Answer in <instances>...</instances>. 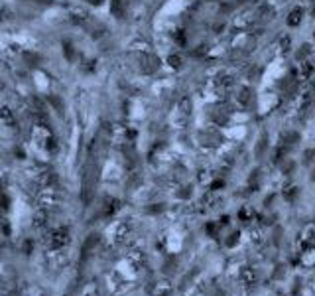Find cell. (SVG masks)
<instances>
[{
  "instance_id": "obj_1",
  "label": "cell",
  "mask_w": 315,
  "mask_h": 296,
  "mask_svg": "<svg viewBox=\"0 0 315 296\" xmlns=\"http://www.w3.org/2000/svg\"><path fill=\"white\" fill-rule=\"evenodd\" d=\"M128 2L130 0H111V12L114 18H124L126 10H128Z\"/></svg>"
}]
</instances>
